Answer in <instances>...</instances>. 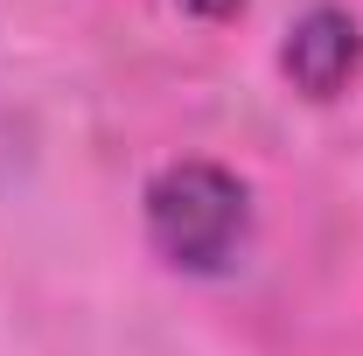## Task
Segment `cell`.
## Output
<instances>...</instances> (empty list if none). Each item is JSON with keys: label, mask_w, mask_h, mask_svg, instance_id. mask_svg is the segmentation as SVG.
<instances>
[{"label": "cell", "mask_w": 363, "mask_h": 356, "mask_svg": "<svg viewBox=\"0 0 363 356\" xmlns=\"http://www.w3.org/2000/svg\"><path fill=\"white\" fill-rule=\"evenodd\" d=\"M245 182L217 161H175L147 189V238L182 272H217L245 238Z\"/></svg>", "instance_id": "1"}, {"label": "cell", "mask_w": 363, "mask_h": 356, "mask_svg": "<svg viewBox=\"0 0 363 356\" xmlns=\"http://www.w3.org/2000/svg\"><path fill=\"white\" fill-rule=\"evenodd\" d=\"M182 7H189V14H203V21H224V14L245 7V0H182Z\"/></svg>", "instance_id": "3"}, {"label": "cell", "mask_w": 363, "mask_h": 356, "mask_svg": "<svg viewBox=\"0 0 363 356\" xmlns=\"http://www.w3.org/2000/svg\"><path fill=\"white\" fill-rule=\"evenodd\" d=\"M279 63H286L294 91H308V98H342L350 77H357V63H363L357 14H342V7H308V14L294 21L286 49H279Z\"/></svg>", "instance_id": "2"}]
</instances>
